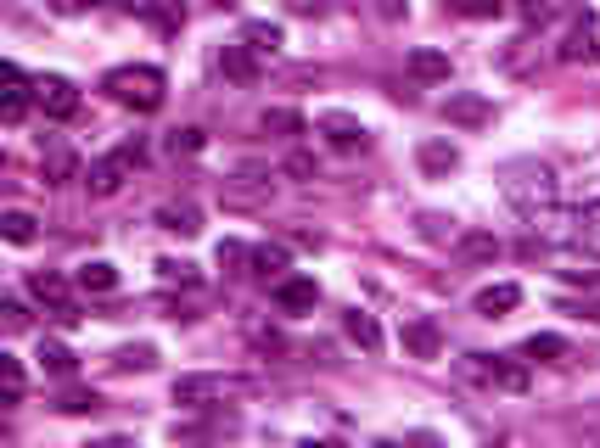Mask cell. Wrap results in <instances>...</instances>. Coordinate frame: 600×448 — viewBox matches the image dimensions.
<instances>
[{"instance_id":"cell-30","label":"cell","mask_w":600,"mask_h":448,"mask_svg":"<svg viewBox=\"0 0 600 448\" xmlns=\"http://www.w3.org/2000/svg\"><path fill=\"white\" fill-rule=\"evenodd\" d=\"M247 264H253V269H258V275L270 280V275H281V269H286V264H292V252H286V247H281V241H264V247H253V258H247Z\"/></svg>"},{"instance_id":"cell-43","label":"cell","mask_w":600,"mask_h":448,"mask_svg":"<svg viewBox=\"0 0 600 448\" xmlns=\"http://www.w3.org/2000/svg\"><path fill=\"white\" fill-rule=\"evenodd\" d=\"M399 448H443V437H438V432H410Z\"/></svg>"},{"instance_id":"cell-49","label":"cell","mask_w":600,"mask_h":448,"mask_svg":"<svg viewBox=\"0 0 600 448\" xmlns=\"http://www.w3.org/2000/svg\"><path fill=\"white\" fill-rule=\"evenodd\" d=\"M371 448H399V443H371Z\"/></svg>"},{"instance_id":"cell-37","label":"cell","mask_w":600,"mask_h":448,"mask_svg":"<svg viewBox=\"0 0 600 448\" xmlns=\"http://www.w3.org/2000/svg\"><path fill=\"white\" fill-rule=\"evenodd\" d=\"M163 146H169V157H197L202 146H208V135H202V129H174Z\"/></svg>"},{"instance_id":"cell-32","label":"cell","mask_w":600,"mask_h":448,"mask_svg":"<svg viewBox=\"0 0 600 448\" xmlns=\"http://www.w3.org/2000/svg\"><path fill=\"white\" fill-rule=\"evenodd\" d=\"M443 12H460V17H505L511 0H443Z\"/></svg>"},{"instance_id":"cell-1","label":"cell","mask_w":600,"mask_h":448,"mask_svg":"<svg viewBox=\"0 0 600 448\" xmlns=\"http://www.w3.org/2000/svg\"><path fill=\"white\" fill-rule=\"evenodd\" d=\"M500 196L511 202V213L522 224H550L561 208V180H556V168L539 163V157H511V163L500 168Z\"/></svg>"},{"instance_id":"cell-41","label":"cell","mask_w":600,"mask_h":448,"mask_svg":"<svg viewBox=\"0 0 600 448\" xmlns=\"http://www.w3.org/2000/svg\"><path fill=\"white\" fill-rule=\"evenodd\" d=\"M253 258V247H242V241H219V264H247Z\"/></svg>"},{"instance_id":"cell-22","label":"cell","mask_w":600,"mask_h":448,"mask_svg":"<svg viewBox=\"0 0 600 448\" xmlns=\"http://www.w3.org/2000/svg\"><path fill=\"white\" fill-rule=\"evenodd\" d=\"M567 336H556V331H533L528 342H522V359L528 364H556V359H567Z\"/></svg>"},{"instance_id":"cell-34","label":"cell","mask_w":600,"mask_h":448,"mask_svg":"<svg viewBox=\"0 0 600 448\" xmlns=\"http://www.w3.org/2000/svg\"><path fill=\"white\" fill-rule=\"evenodd\" d=\"M0 381H6V404H23V359H12V353H0Z\"/></svg>"},{"instance_id":"cell-28","label":"cell","mask_w":600,"mask_h":448,"mask_svg":"<svg viewBox=\"0 0 600 448\" xmlns=\"http://www.w3.org/2000/svg\"><path fill=\"white\" fill-rule=\"evenodd\" d=\"M258 129H264V135H281V140H298L309 124H303V112H292V107H270L258 118Z\"/></svg>"},{"instance_id":"cell-40","label":"cell","mask_w":600,"mask_h":448,"mask_svg":"<svg viewBox=\"0 0 600 448\" xmlns=\"http://www.w3.org/2000/svg\"><path fill=\"white\" fill-rule=\"evenodd\" d=\"M286 174H292V180H315L320 168H315V157H309V152H292V157H286Z\"/></svg>"},{"instance_id":"cell-14","label":"cell","mask_w":600,"mask_h":448,"mask_svg":"<svg viewBox=\"0 0 600 448\" xmlns=\"http://www.w3.org/2000/svg\"><path fill=\"white\" fill-rule=\"evenodd\" d=\"M219 68H225L230 84H258V51L236 40V45H225V51H219Z\"/></svg>"},{"instance_id":"cell-39","label":"cell","mask_w":600,"mask_h":448,"mask_svg":"<svg viewBox=\"0 0 600 448\" xmlns=\"http://www.w3.org/2000/svg\"><path fill=\"white\" fill-rule=\"evenodd\" d=\"M0 320H6V331H23L29 325V308L17 303V297H0Z\"/></svg>"},{"instance_id":"cell-3","label":"cell","mask_w":600,"mask_h":448,"mask_svg":"<svg viewBox=\"0 0 600 448\" xmlns=\"http://www.w3.org/2000/svg\"><path fill=\"white\" fill-rule=\"evenodd\" d=\"M141 163H146V146H141V140H129V146H118V152L96 157V163L85 168L90 196H118V191H124V180H135V168H141Z\"/></svg>"},{"instance_id":"cell-24","label":"cell","mask_w":600,"mask_h":448,"mask_svg":"<svg viewBox=\"0 0 600 448\" xmlns=\"http://www.w3.org/2000/svg\"><path fill=\"white\" fill-rule=\"evenodd\" d=\"M34 359H40V370H45V376H62V381H68L73 370H79L73 348H68V342H51V336H40V353H34Z\"/></svg>"},{"instance_id":"cell-44","label":"cell","mask_w":600,"mask_h":448,"mask_svg":"<svg viewBox=\"0 0 600 448\" xmlns=\"http://www.w3.org/2000/svg\"><path fill=\"white\" fill-rule=\"evenodd\" d=\"M85 448H135V437H118V432L113 437H90Z\"/></svg>"},{"instance_id":"cell-11","label":"cell","mask_w":600,"mask_h":448,"mask_svg":"<svg viewBox=\"0 0 600 448\" xmlns=\"http://www.w3.org/2000/svg\"><path fill=\"white\" fill-rule=\"evenodd\" d=\"M40 107H45V118L68 124L73 112H79V84L62 79V73H45V79H40Z\"/></svg>"},{"instance_id":"cell-12","label":"cell","mask_w":600,"mask_h":448,"mask_svg":"<svg viewBox=\"0 0 600 448\" xmlns=\"http://www.w3.org/2000/svg\"><path fill=\"white\" fill-rule=\"evenodd\" d=\"M315 303H320L315 275H286V280H275V308H281V314H315Z\"/></svg>"},{"instance_id":"cell-9","label":"cell","mask_w":600,"mask_h":448,"mask_svg":"<svg viewBox=\"0 0 600 448\" xmlns=\"http://www.w3.org/2000/svg\"><path fill=\"white\" fill-rule=\"evenodd\" d=\"M561 241H567L572 252H584V258H600V196L572 213L567 230H561Z\"/></svg>"},{"instance_id":"cell-48","label":"cell","mask_w":600,"mask_h":448,"mask_svg":"<svg viewBox=\"0 0 600 448\" xmlns=\"http://www.w3.org/2000/svg\"><path fill=\"white\" fill-rule=\"evenodd\" d=\"M214 6H219V12H230V6H236V0H214Z\"/></svg>"},{"instance_id":"cell-6","label":"cell","mask_w":600,"mask_h":448,"mask_svg":"<svg viewBox=\"0 0 600 448\" xmlns=\"http://www.w3.org/2000/svg\"><path fill=\"white\" fill-rule=\"evenodd\" d=\"M561 62H567V68H595V62H600V23H595V17H578V23H572L567 28V40H561Z\"/></svg>"},{"instance_id":"cell-31","label":"cell","mask_w":600,"mask_h":448,"mask_svg":"<svg viewBox=\"0 0 600 448\" xmlns=\"http://www.w3.org/2000/svg\"><path fill=\"white\" fill-rule=\"evenodd\" d=\"M57 409H62V415H96V409H101V392H96V387H68V392L57 398Z\"/></svg>"},{"instance_id":"cell-26","label":"cell","mask_w":600,"mask_h":448,"mask_svg":"<svg viewBox=\"0 0 600 448\" xmlns=\"http://www.w3.org/2000/svg\"><path fill=\"white\" fill-rule=\"evenodd\" d=\"M40 168H45V180L51 185H68V180H85V168H79V157L68 152V146H51V152L40 157Z\"/></svg>"},{"instance_id":"cell-27","label":"cell","mask_w":600,"mask_h":448,"mask_svg":"<svg viewBox=\"0 0 600 448\" xmlns=\"http://www.w3.org/2000/svg\"><path fill=\"white\" fill-rule=\"evenodd\" d=\"M29 292L40 297L45 308H68V303H73V297H68V280L51 275V269H34V275H29Z\"/></svg>"},{"instance_id":"cell-33","label":"cell","mask_w":600,"mask_h":448,"mask_svg":"<svg viewBox=\"0 0 600 448\" xmlns=\"http://www.w3.org/2000/svg\"><path fill=\"white\" fill-rule=\"evenodd\" d=\"M158 280H169V286H202L197 264H186V258H158Z\"/></svg>"},{"instance_id":"cell-38","label":"cell","mask_w":600,"mask_h":448,"mask_svg":"<svg viewBox=\"0 0 600 448\" xmlns=\"http://www.w3.org/2000/svg\"><path fill=\"white\" fill-rule=\"evenodd\" d=\"M460 252H466V258H500V241L477 230V236H466V241H460Z\"/></svg>"},{"instance_id":"cell-47","label":"cell","mask_w":600,"mask_h":448,"mask_svg":"<svg viewBox=\"0 0 600 448\" xmlns=\"http://www.w3.org/2000/svg\"><path fill=\"white\" fill-rule=\"evenodd\" d=\"M303 448H337V443H326V437H320V443H315V437H309V443H303Z\"/></svg>"},{"instance_id":"cell-25","label":"cell","mask_w":600,"mask_h":448,"mask_svg":"<svg viewBox=\"0 0 600 448\" xmlns=\"http://www.w3.org/2000/svg\"><path fill=\"white\" fill-rule=\"evenodd\" d=\"M141 17L158 28V34H180V28H186V6H180V0H146Z\"/></svg>"},{"instance_id":"cell-20","label":"cell","mask_w":600,"mask_h":448,"mask_svg":"<svg viewBox=\"0 0 600 448\" xmlns=\"http://www.w3.org/2000/svg\"><path fill=\"white\" fill-rule=\"evenodd\" d=\"M404 348H410L415 359H438V353H443L438 320H410V325H404Z\"/></svg>"},{"instance_id":"cell-35","label":"cell","mask_w":600,"mask_h":448,"mask_svg":"<svg viewBox=\"0 0 600 448\" xmlns=\"http://www.w3.org/2000/svg\"><path fill=\"white\" fill-rule=\"evenodd\" d=\"M152 364H158V348H146V342L113 353V370H152Z\"/></svg>"},{"instance_id":"cell-23","label":"cell","mask_w":600,"mask_h":448,"mask_svg":"<svg viewBox=\"0 0 600 448\" xmlns=\"http://www.w3.org/2000/svg\"><path fill=\"white\" fill-rule=\"evenodd\" d=\"M343 331H348V342H359L365 353H382V325H376L365 308H348V314H343Z\"/></svg>"},{"instance_id":"cell-10","label":"cell","mask_w":600,"mask_h":448,"mask_svg":"<svg viewBox=\"0 0 600 448\" xmlns=\"http://www.w3.org/2000/svg\"><path fill=\"white\" fill-rule=\"evenodd\" d=\"M236 432H242V415L214 409L202 426H174V443H180V448H202V443H219V437H236Z\"/></svg>"},{"instance_id":"cell-46","label":"cell","mask_w":600,"mask_h":448,"mask_svg":"<svg viewBox=\"0 0 600 448\" xmlns=\"http://www.w3.org/2000/svg\"><path fill=\"white\" fill-rule=\"evenodd\" d=\"M578 314H589V320H600V303H578Z\"/></svg>"},{"instance_id":"cell-29","label":"cell","mask_w":600,"mask_h":448,"mask_svg":"<svg viewBox=\"0 0 600 448\" xmlns=\"http://www.w3.org/2000/svg\"><path fill=\"white\" fill-rule=\"evenodd\" d=\"M0 236L12 241V247H29V241L40 236V219H34V213H23V208L0 213Z\"/></svg>"},{"instance_id":"cell-42","label":"cell","mask_w":600,"mask_h":448,"mask_svg":"<svg viewBox=\"0 0 600 448\" xmlns=\"http://www.w3.org/2000/svg\"><path fill=\"white\" fill-rule=\"evenodd\" d=\"M404 12H410V0H376V17H387V23H399Z\"/></svg>"},{"instance_id":"cell-7","label":"cell","mask_w":600,"mask_h":448,"mask_svg":"<svg viewBox=\"0 0 600 448\" xmlns=\"http://www.w3.org/2000/svg\"><path fill=\"white\" fill-rule=\"evenodd\" d=\"M443 118L455 129H488L494 124V101L477 96V90H449V96H443Z\"/></svg>"},{"instance_id":"cell-2","label":"cell","mask_w":600,"mask_h":448,"mask_svg":"<svg viewBox=\"0 0 600 448\" xmlns=\"http://www.w3.org/2000/svg\"><path fill=\"white\" fill-rule=\"evenodd\" d=\"M101 90H107L118 107L158 112V107H163V90H169V79H163V68H152V62H129V68H113V73H107V79H101Z\"/></svg>"},{"instance_id":"cell-19","label":"cell","mask_w":600,"mask_h":448,"mask_svg":"<svg viewBox=\"0 0 600 448\" xmlns=\"http://www.w3.org/2000/svg\"><path fill=\"white\" fill-rule=\"evenodd\" d=\"M73 286H79V292H90V297H107V292H118V269L107 264V258H90V264H79Z\"/></svg>"},{"instance_id":"cell-4","label":"cell","mask_w":600,"mask_h":448,"mask_svg":"<svg viewBox=\"0 0 600 448\" xmlns=\"http://www.w3.org/2000/svg\"><path fill=\"white\" fill-rule=\"evenodd\" d=\"M466 376L488 381V387H500V392H528L533 387L528 359H505V353H472V359H466Z\"/></svg>"},{"instance_id":"cell-21","label":"cell","mask_w":600,"mask_h":448,"mask_svg":"<svg viewBox=\"0 0 600 448\" xmlns=\"http://www.w3.org/2000/svg\"><path fill=\"white\" fill-rule=\"evenodd\" d=\"M152 219L163 224V230H174V236H197L202 230V213H197V202H163Z\"/></svg>"},{"instance_id":"cell-45","label":"cell","mask_w":600,"mask_h":448,"mask_svg":"<svg viewBox=\"0 0 600 448\" xmlns=\"http://www.w3.org/2000/svg\"><path fill=\"white\" fill-rule=\"evenodd\" d=\"M57 12H85V6H96V0H51Z\"/></svg>"},{"instance_id":"cell-13","label":"cell","mask_w":600,"mask_h":448,"mask_svg":"<svg viewBox=\"0 0 600 448\" xmlns=\"http://www.w3.org/2000/svg\"><path fill=\"white\" fill-rule=\"evenodd\" d=\"M320 135H326L331 152H365V124L348 118V112H326L320 118Z\"/></svg>"},{"instance_id":"cell-8","label":"cell","mask_w":600,"mask_h":448,"mask_svg":"<svg viewBox=\"0 0 600 448\" xmlns=\"http://www.w3.org/2000/svg\"><path fill=\"white\" fill-rule=\"evenodd\" d=\"M34 101H40V79H29L17 62H6V96H0V118H6V124H23Z\"/></svg>"},{"instance_id":"cell-5","label":"cell","mask_w":600,"mask_h":448,"mask_svg":"<svg viewBox=\"0 0 600 448\" xmlns=\"http://www.w3.org/2000/svg\"><path fill=\"white\" fill-rule=\"evenodd\" d=\"M230 392H242V381H236V376H180V381H174V404H186V409H219Z\"/></svg>"},{"instance_id":"cell-16","label":"cell","mask_w":600,"mask_h":448,"mask_svg":"<svg viewBox=\"0 0 600 448\" xmlns=\"http://www.w3.org/2000/svg\"><path fill=\"white\" fill-rule=\"evenodd\" d=\"M415 163H421V174L438 180V174H455L460 168V152L449 146V140H421V146H415Z\"/></svg>"},{"instance_id":"cell-17","label":"cell","mask_w":600,"mask_h":448,"mask_svg":"<svg viewBox=\"0 0 600 448\" xmlns=\"http://www.w3.org/2000/svg\"><path fill=\"white\" fill-rule=\"evenodd\" d=\"M242 45H253L258 56H275L286 45V28L270 23V17H247V23H242Z\"/></svg>"},{"instance_id":"cell-18","label":"cell","mask_w":600,"mask_h":448,"mask_svg":"<svg viewBox=\"0 0 600 448\" xmlns=\"http://www.w3.org/2000/svg\"><path fill=\"white\" fill-rule=\"evenodd\" d=\"M410 73H415L421 84H449V73H455V68H449V51L415 45V51H410Z\"/></svg>"},{"instance_id":"cell-36","label":"cell","mask_w":600,"mask_h":448,"mask_svg":"<svg viewBox=\"0 0 600 448\" xmlns=\"http://www.w3.org/2000/svg\"><path fill=\"white\" fill-rule=\"evenodd\" d=\"M511 12L522 17V28H544L556 17V6H550V0H511Z\"/></svg>"},{"instance_id":"cell-15","label":"cell","mask_w":600,"mask_h":448,"mask_svg":"<svg viewBox=\"0 0 600 448\" xmlns=\"http://www.w3.org/2000/svg\"><path fill=\"white\" fill-rule=\"evenodd\" d=\"M522 303V286H511V280H500V286H483V292H477V314H483V320H505V314H511V308Z\"/></svg>"}]
</instances>
